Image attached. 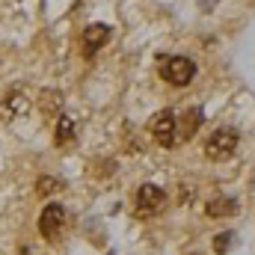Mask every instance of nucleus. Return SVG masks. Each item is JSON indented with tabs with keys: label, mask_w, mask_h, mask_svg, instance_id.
<instances>
[{
	"label": "nucleus",
	"mask_w": 255,
	"mask_h": 255,
	"mask_svg": "<svg viewBox=\"0 0 255 255\" xmlns=\"http://www.w3.org/2000/svg\"><path fill=\"white\" fill-rule=\"evenodd\" d=\"M238 130L235 128H217L208 139H205V157L208 160H226L235 154L238 148Z\"/></svg>",
	"instance_id": "1"
},
{
	"label": "nucleus",
	"mask_w": 255,
	"mask_h": 255,
	"mask_svg": "<svg viewBox=\"0 0 255 255\" xmlns=\"http://www.w3.org/2000/svg\"><path fill=\"white\" fill-rule=\"evenodd\" d=\"M160 77L169 86H187L196 77V63L187 57H163L160 60Z\"/></svg>",
	"instance_id": "2"
},
{
	"label": "nucleus",
	"mask_w": 255,
	"mask_h": 255,
	"mask_svg": "<svg viewBox=\"0 0 255 255\" xmlns=\"http://www.w3.org/2000/svg\"><path fill=\"white\" fill-rule=\"evenodd\" d=\"M148 130H151V136H154L157 145L172 148V145L178 142V116H175L172 110H160V113L148 122Z\"/></svg>",
	"instance_id": "3"
},
{
	"label": "nucleus",
	"mask_w": 255,
	"mask_h": 255,
	"mask_svg": "<svg viewBox=\"0 0 255 255\" xmlns=\"http://www.w3.org/2000/svg\"><path fill=\"white\" fill-rule=\"evenodd\" d=\"M166 208V190L157 187V184H142L136 190V211L142 217H151V214H160Z\"/></svg>",
	"instance_id": "4"
},
{
	"label": "nucleus",
	"mask_w": 255,
	"mask_h": 255,
	"mask_svg": "<svg viewBox=\"0 0 255 255\" xmlns=\"http://www.w3.org/2000/svg\"><path fill=\"white\" fill-rule=\"evenodd\" d=\"M65 229V208L60 202H51V205H45V211H42V217H39V232H42V238L45 241H57V235Z\"/></svg>",
	"instance_id": "5"
},
{
	"label": "nucleus",
	"mask_w": 255,
	"mask_h": 255,
	"mask_svg": "<svg viewBox=\"0 0 255 255\" xmlns=\"http://www.w3.org/2000/svg\"><path fill=\"white\" fill-rule=\"evenodd\" d=\"M107 42H110V27L107 24H89L83 30V54L86 57H95Z\"/></svg>",
	"instance_id": "6"
},
{
	"label": "nucleus",
	"mask_w": 255,
	"mask_h": 255,
	"mask_svg": "<svg viewBox=\"0 0 255 255\" xmlns=\"http://www.w3.org/2000/svg\"><path fill=\"white\" fill-rule=\"evenodd\" d=\"M205 214L214 217V220H226V217H235L238 214V202L232 196H211L208 205H205Z\"/></svg>",
	"instance_id": "7"
},
{
	"label": "nucleus",
	"mask_w": 255,
	"mask_h": 255,
	"mask_svg": "<svg viewBox=\"0 0 255 255\" xmlns=\"http://www.w3.org/2000/svg\"><path fill=\"white\" fill-rule=\"evenodd\" d=\"M24 113H27V98H24V95L12 92V95H6V98L0 101V119H3V122H12V119H18V116H24Z\"/></svg>",
	"instance_id": "8"
},
{
	"label": "nucleus",
	"mask_w": 255,
	"mask_h": 255,
	"mask_svg": "<svg viewBox=\"0 0 255 255\" xmlns=\"http://www.w3.org/2000/svg\"><path fill=\"white\" fill-rule=\"evenodd\" d=\"M199 125H202V110H196V107H193V110L184 113V119H178V142L190 139Z\"/></svg>",
	"instance_id": "9"
},
{
	"label": "nucleus",
	"mask_w": 255,
	"mask_h": 255,
	"mask_svg": "<svg viewBox=\"0 0 255 255\" xmlns=\"http://www.w3.org/2000/svg\"><path fill=\"white\" fill-rule=\"evenodd\" d=\"M74 136H77L74 119L60 116V119H57V128H54V142H57V145H71V142H74Z\"/></svg>",
	"instance_id": "10"
},
{
	"label": "nucleus",
	"mask_w": 255,
	"mask_h": 255,
	"mask_svg": "<svg viewBox=\"0 0 255 255\" xmlns=\"http://www.w3.org/2000/svg\"><path fill=\"white\" fill-rule=\"evenodd\" d=\"M39 107H42V113L54 116V113H60V110H63V95H60V92H54V89H45V92L39 95Z\"/></svg>",
	"instance_id": "11"
},
{
	"label": "nucleus",
	"mask_w": 255,
	"mask_h": 255,
	"mask_svg": "<svg viewBox=\"0 0 255 255\" xmlns=\"http://www.w3.org/2000/svg\"><path fill=\"white\" fill-rule=\"evenodd\" d=\"M63 190V181L57 178V175H42L39 181H36V193L42 196V199H48V196H54V193Z\"/></svg>",
	"instance_id": "12"
},
{
	"label": "nucleus",
	"mask_w": 255,
	"mask_h": 255,
	"mask_svg": "<svg viewBox=\"0 0 255 255\" xmlns=\"http://www.w3.org/2000/svg\"><path fill=\"white\" fill-rule=\"evenodd\" d=\"M232 244H235V232H223V235H217L214 238V250L223 255V253H229L232 250Z\"/></svg>",
	"instance_id": "13"
},
{
	"label": "nucleus",
	"mask_w": 255,
	"mask_h": 255,
	"mask_svg": "<svg viewBox=\"0 0 255 255\" xmlns=\"http://www.w3.org/2000/svg\"><path fill=\"white\" fill-rule=\"evenodd\" d=\"M214 3H217V0H199V6H202L205 12H211V9H214Z\"/></svg>",
	"instance_id": "14"
}]
</instances>
